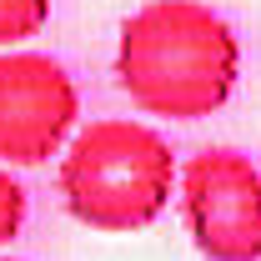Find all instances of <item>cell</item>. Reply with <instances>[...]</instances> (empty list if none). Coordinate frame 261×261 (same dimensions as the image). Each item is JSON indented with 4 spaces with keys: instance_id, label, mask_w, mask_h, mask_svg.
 <instances>
[{
    "instance_id": "cell-1",
    "label": "cell",
    "mask_w": 261,
    "mask_h": 261,
    "mask_svg": "<svg viewBox=\"0 0 261 261\" xmlns=\"http://www.w3.org/2000/svg\"><path fill=\"white\" fill-rule=\"evenodd\" d=\"M236 75V31L206 0H146L121 20L116 81L151 116L201 121L226 106Z\"/></svg>"
},
{
    "instance_id": "cell-2",
    "label": "cell",
    "mask_w": 261,
    "mask_h": 261,
    "mask_svg": "<svg viewBox=\"0 0 261 261\" xmlns=\"http://www.w3.org/2000/svg\"><path fill=\"white\" fill-rule=\"evenodd\" d=\"M176 156L161 130L130 116H100L70 136L61 156L65 211L91 231H141L171 201Z\"/></svg>"
},
{
    "instance_id": "cell-3",
    "label": "cell",
    "mask_w": 261,
    "mask_h": 261,
    "mask_svg": "<svg viewBox=\"0 0 261 261\" xmlns=\"http://www.w3.org/2000/svg\"><path fill=\"white\" fill-rule=\"evenodd\" d=\"M181 211L206 261L261 256V171L236 146H206L181 171Z\"/></svg>"
},
{
    "instance_id": "cell-4",
    "label": "cell",
    "mask_w": 261,
    "mask_h": 261,
    "mask_svg": "<svg viewBox=\"0 0 261 261\" xmlns=\"http://www.w3.org/2000/svg\"><path fill=\"white\" fill-rule=\"evenodd\" d=\"M81 91L56 56L0 50V161L40 166L70 141Z\"/></svg>"
},
{
    "instance_id": "cell-5",
    "label": "cell",
    "mask_w": 261,
    "mask_h": 261,
    "mask_svg": "<svg viewBox=\"0 0 261 261\" xmlns=\"http://www.w3.org/2000/svg\"><path fill=\"white\" fill-rule=\"evenodd\" d=\"M45 20H50V0H0V50L40 35Z\"/></svg>"
},
{
    "instance_id": "cell-6",
    "label": "cell",
    "mask_w": 261,
    "mask_h": 261,
    "mask_svg": "<svg viewBox=\"0 0 261 261\" xmlns=\"http://www.w3.org/2000/svg\"><path fill=\"white\" fill-rule=\"evenodd\" d=\"M25 221V186L10 176V166H0V246L20 231Z\"/></svg>"
},
{
    "instance_id": "cell-7",
    "label": "cell",
    "mask_w": 261,
    "mask_h": 261,
    "mask_svg": "<svg viewBox=\"0 0 261 261\" xmlns=\"http://www.w3.org/2000/svg\"><path fill=\"white\" fill-rule=\"evenodd\" d=\"M0 261H20V256H0Z\"/></svg>"
}]
</instances>
